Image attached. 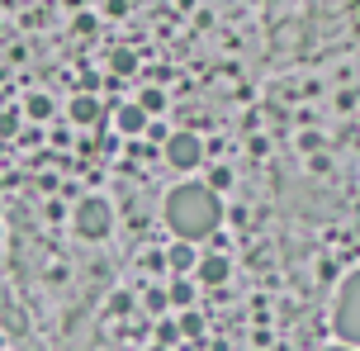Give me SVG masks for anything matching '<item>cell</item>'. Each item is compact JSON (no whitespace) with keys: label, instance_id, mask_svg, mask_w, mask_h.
I'll return each instance as SVG.
<instances>
[{"label":"cell","instance_id":"cell-13","mask_svg":"<svg viewBox=\"0 0 360 351\" xmlns=\"http://www.w3.org/2000/svg\"><path fill=\"white\" fill-rule=\"evenodd\" d=\"M166 299H171V304H180V309H190V299H195V285H190V280H171Z\"/></svg>","mask_w":360,"mask_h":351},{"label":"cell","instance_id":"cell-11","mask_svg":"<svg viewBox=\"0 0 360 351\" xmlns=\"http://www.w3.org/2000/svg\"><path fill=\"white\" fill-rule=\"evenodd\" d=\"M138 110H143L147 119H152V114H162V110H166V91H157V86H147V91L138 95Z\"/></svg>","mask_w":360,"mask_h":351},{"label":"cell","instance_id":"cell-2","mask_svg":"<svg viewBox=\"0 0 360 351\" xmlns=\"http://www.w3.org/2000/svg\"><path fill=\"white\" fill-rule=\"evenodd\" d=\"M332 328L346 347H360V271L346 276L342 295H337V309H332Z\"/></svg>","mask_w":360,"mask_h":351},{"label":"cell","instance_id":"cell-15","mask_svg":"<svg viewBox=\"0 0 360 351\" xmlns=\"http://www.w3.org/2000/svg\"><path fill=\"white\" fill-rule=\"evenodd\" d=\"M176 328H180L185 337H199V333H204V318H199V314H180Z\"/></svg>","mask_w":360,"mask_h":351},{"label":"cell","instance_id":"cell-18","mask_svg":"<svg viewBox=\"0 0 360 351\" xmlns=\"http://www.w3.org/2000/svg\"><path fill=\"white\" fill-rule=\"evenodd\" d=\"M128 304H133L128 295H114V299H109V314H128Z\"/></svg>","mask_w":360,"mask_h":351},{"label":"cell","instance_id":"cell-9","mask_svg":"<svg viewBox=\"0 0 360 351\" xmlns=\"http://www.w3.org/2000/svg\"><path fill=\"white\" fill-rule=\"evenodd\" d=\"M109 67H114V76H133L138 72V53L133 48H114L109 53Z\"/></svg>","mask_w":360,"mask_h":351},{"label":"cell","instance_id":"cell-20","mask_svg":"<svg viewBox=\"0 0 360 351\" xmlns=\"http://www.w3.org/2000/svg\"><path fill=\"white\" fill-rule=\"evenodd\" d=\"M327 351H351V347H327Z\"/></svg>","mask_w":360,"mask_h":351},{"label":"cell","instance_id":"cell-5","mask_svg":"<svg viewBox=\"0 0 360 351\" xmlns=\"http://www.w3.org/2000/svg\"><path fill=\"white\" fill-rule=\"evenodd\" d=\"M199 257H195V242H171V252H166V271H176V276H185V271H195Z\"/></svg>","mask_w":360,"mask_h":351},{"label":"cell","instance_id":"cell-19","mask_svg":"<svg viewBox=\"0 0 360 351\" xmlns=\"http://www.w3.org/2000/svg\"><path fill=\"white\" fill-rule=\"evenodd\" d=\"M157 337H162V342H176L180 328H176V323H162V328H157Z\"/></svg>","mask_w":360,"mask_h":351},{"label":"cell","instance_id":"cell-16","mask_svg":"<svg viewBox=\"0 0 360 351\" xmlns=\"http://www.w3.org/2000/svg\"><path fill=\"white\" fill-rule=\"evenodd\" d=\"M15 133H19V114L5 110V114H0V138H15Z\"/></svg>","mask_w":360,"mask_h":351},{"label":"cell","instance_id":"cell-6","mask_svg":"<svg viewBox=\"0 0 360 351\" xmlns=\"http://www.w3.org/2000/svg\"><path fill=\"white\" fill-rule=\"evenodd\" d=\"M195 271H199L204 285H223V280H228V257H218V252H214V257H199Z\"/></svg>","mask_w":360,"mask_h":351},{"label":"cell","instance_id":"cell-4","mask_svg":"<svg viewBox=\"0 0 360 351\" xmlns=\"http://www.w3.org/2000/svg\"><path fill=\"white\" fill-rule=\"evenodd\" d=\"M199 162H204V143H199L190 129H180L166 138V167H176V171H195Z\"/></svg>","mask_w":360,"mask_h":351},{"label":"cell","instance_id":"cell-1","mask_svg":"<svg viewBox=\"0 0 360 351\" xmlns=\"http://www.w3.org/2000/svg\"><path fill=\"white\" fill-rule=\"evenodd\" d=\"M218 223H223V200L204 181H185L166 195V228L180 242H199L209 238Z\"/></svg>","mask_w":360,"mask_h":351},{"label":"cell","instance_id":"cell-8","mask_svg":"<svg viewBox=\"0 0 360 351\" xmlns=\"http://www.w3.org/2000/svg\"><path fill=\"white\" fill-rule=\"evenodd\" d=\"M119 133H128V138L147 133V114L138 110V105H124V110H119Z\"/></svg>","mask_w":360,"mask_h":351},{"label":"cell","instance_id":"cell-14","mask_svg":"<svg viewBox=\"0 0 360 351\" xmlns=\"http://www.w3.org/2000/svg\"><path fill=\"white\" fill-rule=\"evenodd\" d=\"M204 185H209V190H214V195H218V190H228V185H233V171H228V167H214V171H209V181H204Z\"/></svg>","mask_w":360,"mask_h":351},{"label":"cell","instance_id":"cell-12","mask_svg":"<svg viewBox=\"0 0 360 351\" xmlns=\"http://www.w3.org/2000/svg\"><path fill=\"white\" fill-rule=\"evenodd\" d=\"M24 114L43 124V119H53V100H48V95H29V105H24Z\"/></svg>","mask_w":360,"mask_h":351},{"label":"cell","instance_id":"cell-10","mask_svg":"<svg viewBox=\"0 0 360 351\" xmlns=\"http://www.w3.org/2000/svg\"><path fill=\"white\" fill-rule=\"evenodd\" d=\"M0 328H5V333H29L24 309H19V304H5V309H0Z\"/></svg>","mask_w":360,"mask_h":351},{"label":"cell","instance_id":"cell-7","mask_svg":"<svg viewBox=\"0 0 360 351\" xmlns=\"http://www.w3.org/2000/svg\"><path fill=\"white\" fill-rule=\"evenodd\" d=\"M72 124H100V100H95V95H76L72 100Z\"/></svg>","mask_w":360,"mask_h":351},{"label":"cell","instance_id":"cell-17","mask_svg":"<svg viewBox=\"0 0 360 351\" xmlns=\"http://www.w3.org/2000/svg\"><path fill=\"white\" fill-rule=\"evenodd\" d=\"M166 304H171V299H166V290H152V295H147V309H152V314H162Z\"/></svg>","mask_w":360,"mask_h":351},{"label":"cell","instance_id":"cell-3","mask_svg":"<svg viewBox=\"0 0 360 351\" xmlns=\"http://www.w3.org/2000/svg\"><path fill=\"white\" fill-rule=\"evenodd\" d=\"M76 238H86V242H100L109 238V228H114V209H109V200H100V195H86V200L76 204Z\"/></svg>","mask_w":360,"mask_h":351}]
</instances>
